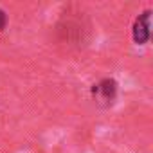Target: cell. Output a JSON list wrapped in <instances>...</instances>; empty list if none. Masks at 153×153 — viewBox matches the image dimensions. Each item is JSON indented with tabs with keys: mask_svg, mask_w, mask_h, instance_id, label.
Masks as SVG:
<instances>
[{
	"mask_svg": "<svg viewBox=\"0 0 153 153\" xmlns=\"http://www.w3.org/2000/svg\"><path fill=\"white\" fill-rule=\"evenodd\" d=\"M90 33L88 20L81 13H67L59 18L56 25V34L61 43L67 47H81L87 43Z\"/></svg>",
	"mask_w": 153,
	"mask_h": 153,
	"instance_id": "1",
	"label": "cell"
},
{
	"mask_svg": "<svg viewBox=\"0 0 153 153\" xmlns=\"http://www.w3.org/2000/svg\"><path fill=\"white\" fill-rule=\"evenodd\" d=\"M115 94H117V83H115V79H112V78H105V79H101L97 85L92 87V96H94V99H96L99 105H105V106H108V105L114 103Z\"/></svg>",
	"mask_w": 153,
	"mask_h": 153,
	"instance_id": "2",
	"label": "cell"
},
{
	"mask_svg": "<svg viewBox=\"0 0 153 153\" xmlns=\"http://www.w3.org/2000/svg\"><path fill=\"white\" fill-rule=\"evenodd\" d=\"M149 16H151V11L146 9V11H142V13L135 18V22H133L131 36H133V42H135L137 45H144V43L149 40V27H151Z\"/></svg>",
	"mask_w": 153,
	"mask_h": 153,
	"instance_id": "3",
	"label": "cell"
},
{
	"mask_svg": "<svg viewBox=\"0 0 153 153\" xmlns=\"http://www.w3.org/2000/svg\"><path fill=\"white\" fill-rule=\"evenodd\" d=\"M6 24H7V15L4 9H0V31L6 29Z\"/></svg>",
	"mask_w": 153,
	"mask_h": 153,
	"instance_id": "4",
	"label": "cell"
}]
</instances>
